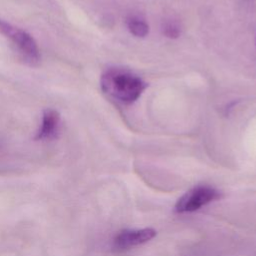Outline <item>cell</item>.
<instances>
[{"label":"cell","instance_id":"1","mask_svg":"<svg viewBox=\"0 0 256 256\" xmlns=\"http://www.w3.org/2000/svg\"><path fill=\"white\" fill-rule=\"evenodd\" d=\"M101 87L108 96L129 104L141 96L146 88V83L126 70L110 69L102 75Z\"/></svg>","mask_w":256,"mask_h":256},{"label":"cell","instance_id":"2","mask_svg":"<svg viewBox=\"0 0 256 256\" xmlns=\"http://www.w3.org/2000/svg\"><path fill=\"white\" fill-rule=\"evenodd\" d=\"M220 198L221 192L216 188L208 185H199L186 192L177 201L175 209L178 213H191Z\"/></svg>","mask_w":256,"mask_h":256},{"label":"cell","instance_id":"3","mask_svg":"<svg viewBox=\"0 0 256 256\" xmlns=\"http://www.w3.org/2000/svg\"><path fill=\"white\" fill-rule=\"evenodd\" d=\"M0 34L12 41L19 50L31 61H38L40 52L35 39L21 28L15 27L0 19Z\"/></svg>","mask_w":256,"mask_h":256},{"label":"cell","instance_id":"4","mask_svg":"<svg viewBox=\"0 0 256 256\" xmlns=\"http://www.w3.org/2000/svg\"><path fill=\"white\" fill-rule=\"evenodd\" d=\"M156 236V231L152 228L123 230L113 239V248L116 251H126L138 245H142Z\"/></svg>","mask_w":256,"mask_h":256},{"label":"cell","instance_id":"5","mask_svg":"<svg viewBox=\"0 0 256 256\" xmlns=\"http://www.w3.org/2000/svg\"><path fill=\"white\" fill-rule=\"evenodd\" d=\"M61 116L54 109H46L43 113L41 128L39 129L36 138L38 140H50L56 136L60 127Z\"/></svg>","mask_w":256,"mask_h":256},{"label":"cell","instance_id":"6","mask_svg":"<svg viewBox=\"0 0 256 256\" xmlns=\"http://www.w3.org/2000/svg\"><path fill=\"white\" fill-rule=\"evenodd\" d=\"M127 26L131 34L136 37H145L149 32V26L147 25V23L137 17H132L128 19Z\"/></svg>","mask_w":256,"mask_h":256},{"label":"cell","instance_id":"7","mask_svg":"<svg viewBox=\"0 0 256 256\" xmlns=\"http://www.w3.org/2000/svg\"><path fill=\"white\" fill-rule=\"evenodd\" d=\"M163 33L168 38H178L180 35V28L173 22H166L163 25Z\"/></svg>","mask_w":256,"mask_h":256}]
</instances>
